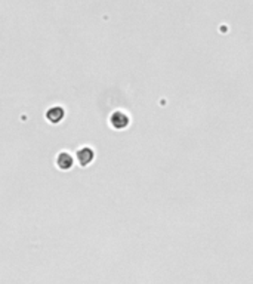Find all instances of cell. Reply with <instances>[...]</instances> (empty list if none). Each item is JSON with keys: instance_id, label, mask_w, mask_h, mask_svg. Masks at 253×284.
Masks as SVG:
<instances>
[{"instance_id": "obj_1", "label": "cell", "mask_w": 253, "mask_h": 284, "mask_svg": "<svg viewBox=\"0 0 253 284\" xmlns=\"http://www.w3.org/2000/svg\"><path fill=\"white\" fill-rule=\"evenodd\" d=\"M110 121H111V126L117 131H121L124 128L129 126V117L123 113V111H116L111 114L110 117Z\"/></svg>"}, {"instance_id": "obj_2", "label": "cell", "mask_w": 253, "mask_h": 284, "mask_svg": "<svg viewBox=\"0 0 253 284\" xmlns=\"http://www.w3.org/2000/svg\"><path fill=\"white\" fill-rule=\"evenodd\" d=\"M93 157H95V154L89 147H84V148H80L77 151V160H79L80 166H87L89 163H92Z\"/></svg>"}, {"instance_id": "obj_3", "label": "cell", "mask_w": 253, "mask_h": 284, "mask_svg": "<svg viewBox=\"0 0 253 284\" xmlns=\"http://www.w3.org/2000/svg\"><path fill=\"white\" fill-rule=\"evenodd\" d=\"M66 116V111L62 107H52L51 110H48L46 113V118L51 121V123H59Z\"/></svg>"}, {"instance_id": "obj_4", "label": "cell", "mask_w": 253, "mask_h": 284, "mask_svg": "<svg viewBox=\"0 0 253 284\" xmlns=\"http://www.w3.org/2000/svg\"><path fill=\"white\" fill-rule=\"evenodd\" d=\"M73 157H71V154H68V152H59V155L56 157V165L59 169H62V170H68V169H71L73 167Z\"/></svg>"}]
</instances>
